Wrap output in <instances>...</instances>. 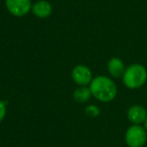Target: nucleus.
Masks as SVG:
<instances>
[{
    "label": "nucleus",
    "mask_w": 147,
    "mask_h": 147,
    "mask_svg": "<svg viewBox=\"0 0 147 147\" xmlns=\"http://www.w3.org/2000/svg\"><path fill=\"white\" fill-rule=\"evenodd\" d=\"M89 87L92 92V96L103 103L113 101L118 93L117 85L112 79L107 76H97L93 78Z\"/></svg>",
    "instance_id": "1"
},
{
    "label": "nucleus",
    "mask_w": 147,
    "mask_h": 147,
    "mask_svg": "<svg viewBox=\"0 0 147 147\" xmlns=\"http://www.w3.org/2000/svg\"><path fill=\"white\" fill-rule=\"evenodd\" d=\"M122 82L130 90L141 88L147 82V69L141 63H131L126 67L122 76Z\"/></svg>",
    "instance_id": "2"
},
{
    "label": "nucleus",
    "mask_w": 147,
    "mask_h": 147,
    "mask_svg": "<svg viewBox=\"0 0 147 147\" xmlns=\"http://www.w3.org/2000/svg\"><path fill=\"white\" fill-rule=\"evenodd\" d=\"M128 147H143L147 142V132L143 125H133L127 128L124 135Z\"/></svg>",
    "instance_id": "3"
},
{
    "label": "nucleus",
    "mask_w": 147,
    "mask_h": 147,
    "mask_svg": "<svg viewBox=\"0 0 147 147\" xmlns=\"http://www.w3.org/2000/svg\"><path fill=\"white\" fill-rule=\"evenodd\" d=\"M5 7L11 15L22 17L31 11V0H5Z\"/></svg>",
    "instance_id": "4"
},
{
    "label": "nucleus",
    "mask_w": 147,
    "mask_h": 147,
    "mask_svg": "<svg viewBox=\"0 0 147 147\" xmlns=\"http://www.w3.org/2000/svg\"><path fill=\"white\" fill-rule=\"evenodd\" d=\"M71 79L78 86H89L93 80V75L87 65H77L71 71Z\"/></svg>",
    "instance_id": "5"
},
{
    "label": "nucleus",
    "mask_w": 147,
    "mask_h": 147,
    "mask_svg": "<svg viewBox=\"0 0 147 147\" xmlns=\"http://www.w3.org/2000/svg\"><path fill=\"white\" fill-rule=\"evenodd\" d=\"M146 118L147 110L142 105H132L127 110V119L133 125H143Z\"/></svg>",
    "instance_id": "6"
},
{
    "label": "nucleus",
    "mask_w": 147,
    "mask_h": 147,
    "mask_svg": "<svg viewBox=\"0 0 147 147\" xmlns=\"http://www.w3.org/2000/svg\"><path fill=\"white\" fill-rule=\"evenodd\" d=\"M31 11L37 18L43 19L49 17L53 13V6L47 0H38L32 4Z\"/></svg>",
    "instance_id": "7"
},
{
    "label": "nucleus",
    "mask_w": 147,
    "mask_h": 147,
    "mask_svg": "<svg viewBox=\"0 0 147 147\" xmlns=\"http://www.w3.org/2000/svg\"><path fill=\"white\" fill-rule=\"evenodd\" d=\"M107 69L112 78L118 79L122 78L123 74L126 69V65L121 59L114 57L109 59L108 63H107Z\"/></svg>",
    "instance_id": "8"
},
{
    "label": "nucleus",
    "mask_w": 147,
    "mask_h": 147,
    "mask_svg": "<svg viewBox=\"0 0 147 147\" xmlns=\"http://www.w3.org/2000/svg\"><path fill=\"white\" fill-rule=\"evenodd\" d=\"M92 97V92L89 86H79L73 93L74 100L78 103H86Z\"/></svg>",
    "instance_id": "9"
},
{
    "label": "nucleus",
    "mask_w": 147,
    "mask_h": 147,
    "mask_svg": "<svg viewBox=\"0 0 147 147\" xmlns=\"http://www.w3.org/2000/svg\"><path fill=\"white\" fill-rule=\"evenodd\" d=\"M101 113V110L99 107L95 106V105H89L85 108V114L89 117H92V118H95V117H98Z\"/></svg>",
    "instance_id": "10"
},
{
    "label": "nucleus",
    "mask_w": 147,
    "mask_h": 147,
    "mask_svg": "<svg viewBox=\"0 0 147 147\" xmlns=\"http://www.w3.org/2000/svg\"><path fill=\"white\" fill-rule=\"evenodd\" d=\"M7 113V104L5 101L0 100V123L4 120Z\"/></svg>",
    "instance_id": "11"
},
{
    "label": "nucleus",
    "mask_w": 147,
    "mask_h": 147,
    "mask_svg": "<svg viewBox=\"0 0 147 147\" xmlns=\"http://www.w3.org/2000/svg\"><path fill=\"white\" fill-rule=\"evenodd\" d=\"M143 126H144L145 130H146V132H147V118H146V120H145V122H144V124H143Z\"/></svg>",
    "instance_id": "12"
}]
</instances>
